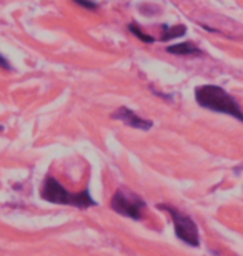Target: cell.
I'll return each mask as SVG.
<instances>
[{
	"instance_id": "cell-10",
	"label": "cell",
	"mask_w": 243,
	"mask_h": 256,
	"mask_svg": "<svg viewBox=\"0 0 243 256\" xmlns=\"http://www.w3.org/2000/svg\"><path fill=\"white\" fill-rule=\"evenodd\" d=\"M0 66L5 68V70H12V66H10V64L7 62V58L2 57V55H0Z\"/></svg>"
},
{
	"instance_id": "cell-8",
	"label": "cell",
	"mask_w": 243,
	"mask_h": 256,
	"mask_svg": "<svg viewBox=\"0 0 243 256\" xmlns=\"http://www.w3.org/2000/svg\"><path fill=\"white\" fill-rule=\"evenodd\" d=\"M128 30L133 34V35H137L138 38L142 40V42H145V44H153V37H150V35H147L145 32H142V28L138 27L137 24H130L128 25Z\"/></svg>"
},
{
	"instance_id": "cell-6",
	"label": "cell",
	"mask_w": 243,
	"mask_h": 256,
	"mask_svg": "<svg viewBox=\"0 0 243 256\" xmlns=\"http://www.w3.org/2000/svg\"><path fill=\"white\" fill-rule=\"evenodd\" d=\"M167 52L173 54V55H182V57H195V55H201V50L192 42L170 45V47L167 48Z\"/></svg>"
},
{
	"instance_id": "cell-2",
	"label": "cell",
	"mask_w": 243,
	"mask_h": 256,
	"mask_svg": "<svg viewBox=\"0 0 243 256\" xmlns=\"http://www.w3.org/2000/svg\"><path fill=\"white\" fill-rule=\"evenodd\" d=\"M40 196H42L45 202L55 203V204H70V206L85 210L89 206H94L95 200H92L89 192H80V193H72L67 192L64 186L60 185L59 180L55 178H45L42 188H40Z\"/></svg>"
},
{
	"instance_id": "cell-1",
	"label": "cell",
	"mask_w": 243,
	"mask_h": 256,
	"mask_svg": "<svg viewBox=\"0 0 243 256\" xmlns=\"http://www.w3.org/2000/svg\"><path fill=\"white\" fill-rule=\"evenodd\" d=\"M195 98L198 102V105L203 106V108L235 116L236 120L243 122V110L238 105V102L231 95L226 94L221 86L201 85L195 90Z\"/></svg>"
},
{
	"instance_id": "cell-3",
	"label": "cell",
	"mask_w": 243,
	"mask_h": 256,
	"mask_svg": "<svg viewBox=\"0 0 243 256\" xmlns=\"http://www.w3.org/2000/svg\"><path fill=\"white\" fill-rule=\"evenodd\" d=\"M110 204L115 213L123 214V216L132 218V220H140L143 208H145V202H143L137 193L127 190V188L117 190Z\"/></svg>"
},
{
	"instance_id": "cell-7",
	"label": "cell",
	"mask_w": 243,
	"mask_h": 256,
	"mask_svg": "<svg viewBox=\"0 0 243 256\" xmlns=\"http://www.w3.org/2000/svg\"><path fill=\"white\" fill-rule=\"evenodd\" d=\"M187 32L185 25H177V27H167L163 25V34H162V40L167 42V40H172V38H177V37H182Z\"/></svg>"
},
{
	"instance_id": "cell-5",
	"label": "cell",
	"mask_w": 243,
	"mask_h": 256,
	"mask_svg": "<svg viewBox=\"0 0 243 256\" xmlns=\"http://www.w3.org/2000/svg\"><path fill=\"white\" fill-rule=\"evenodd\" d=\"M112 116L115 120H122L123 124L128 125V126L138 128V130H148V128H152V125H153L150 120L142 118V116H138L135 112L128 110V108H125V106H123V108H118Z\"/></svg>"
},
{
	"instance_id": "cell-4",
	"label": "cell",
	"mask_w": 243,
	"mask_h": 256,
	"mask_svg": "<svg viewBox=\"0 0 243 256\" xmlns=\"http://www.w3.org/2000/svg\"><path fill=\"white\" fill-rule=\"evenodd\" d=\"M160 210L167 212L173 220V226H175V233L177 236L182 240V242L192 244V246H198L200 244V234H198V228H196L195 222L187 214L180 213L178 210H175L168 204H158Z\"/></svg>"
},
{
	"instance_id": "cell-9",
	"label": "cell",
	"mask_w": 243,
	"mask_h": 256,
	"mask_svg": "<svg viewBox=\"0 0 243 256\" xmlns=\"http://www.w3.org/2000/svg\"><path fill=\"white\" fill-rule=\"evenodd\" d=\"M74 2L82 5V7L87 8V10H97L98 8V5L95 2H92V0H74Z\"/></svg>"
}]
</instances>
